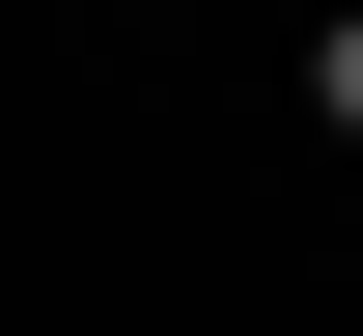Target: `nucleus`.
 Here are the masks:
<instances>
[{"label": "nucleus", "instance_id": "f257e3e1", "mask_svg": "<svg viewBox=\"0 0 363 336\" xmlns=\"http://www.w3.org/2000/svg\"><path fill=\"white\" fill-rule=\"evenodd\" d=\"M308 112H335V141H363V0H335V28H308Z\"/></svg>", "mask_w": 363, "mask_h": 336}]
</instances>
